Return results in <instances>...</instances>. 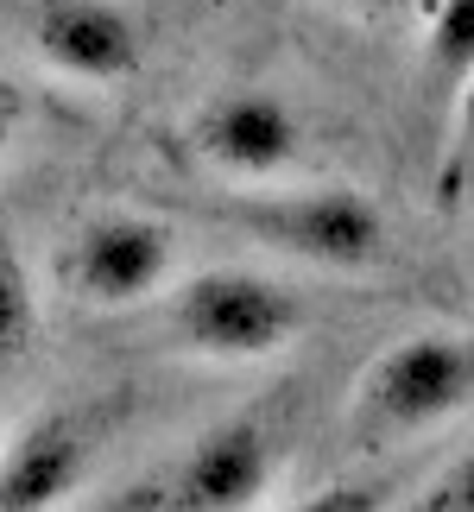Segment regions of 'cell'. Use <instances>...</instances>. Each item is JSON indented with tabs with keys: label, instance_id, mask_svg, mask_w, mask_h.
<instances>
[{
	"label": "cell",
	"instance_id": "obj_12",
	"mask_svg": "<svg viewBox=\"0 0 474 512\" xmlns=\"http://www.w3.org/2000/svg\"><path fill=\"white\" fill-rule=\"evenodd\" d=\"M456 152H474V70L456 89Z\"/></svg>",
	"mask_w": 474,
	"mask_h": 512
},
{
	"label": "cell",
	"instance_id": "obj_7",
	"mask_svg": "<svg viewBox=\"0 0 474 512\" xmlns=\"http://www.w3.org/2000/svg\"><path fill=\"white\" fill-rule=\"evenodd\" d=\"M102 449V424L95 411H45L19 437L0 449V506L32 512L57 506L89 481V462Z\"/></svg>",
	"mask_w": 474,
	"mask_h": 512
},
{
	"label": "cell",
	"instance_id": "obj_11",
	"mask_svg": "<svg viewBox=\"0 0 474 512\" xmlns=\"http://www.w3.org/2000/svg\"><path fill=\"white\" fill-rule=\"evenodd\" d=\"M418 506L424 512H474V449H468V456H456L437 481L424 487Z\"/></svg>",
	"mask_w": 474,
	"mask_h": 512
},
{
	"label": "cell",
	"instance_id": "obj_5",
	"mask_svg": "<svg viewBox=\"0 0 474 512\" xmlns=\"http://www.w3.org/2000/svg\"><path fill=\"white\" fill-rule=\"evenodd\" d=\"M196 152L228 171L234 184H272L279 171L304 159V121L272 89H228L196 114Z\"/></svg>",
	"mask_w": 474,
	"mask_h": 512
},
{
	"label": "cell",
	"instance_id": "obj_3",
	"mask_svg": "<svg viewBox=\"0 0 474 512\" xmlns=\"http://www.w3.org/2000/svg\"><path fill=\"white\" fill-rule=\"evenodd\" d=\"M474 399V336L424 329L392 342L361 386V430L367 437H418V430L456 418Z\"/></svg>",
	"mask_w": 474,
	"mask_h": 512
},
{
	"label": "cell",
	"instance_id": "obj_8",
	"mask_svg": "<svg viewBox=\"0 0 474 512\" xmlns=\"http://www.w3.org/2000/svg\"><path fill=\"white\" fill-rule=\"evenodd\" d=\"M165 481H171V506H190V512L253 506L272 487V430L260 418L215 424L184 449V462Z\"/></svg>",
	"mask_w": 474,
	"mask_h": 512
},
{
	"label": "cell",
	"instance_id": "obj_6",
	"mask_svg": "<svg viewBox=\"0 0 474 512\" xmlns=\"http://www.w3.org/2000/svg\"><path fill=\"white\" fill-rule=\"evenodd\" d=\"M26 45L70 83H127L140 70V26L121 0H32Z\"/></svg>",
	"mask_w": 474,
	"mask_h": 512
},
{
	"label": "cell",
	"instance_id": "obj_14",
	"mask_svg": "<svg viewBox=\"0 0 474 512\" xmlns=\"http://www.w3.org/2000/svg\"><path fill=\"white\" fill-rule=\"evenodd\" d=\"M19 140V95L0 83V159H7V146Z\"/></svg>",
	"mask_w": 474,
	"mask_h": 512
},
{
	"label": "cell",
	"instance_id": "obj_9",
	"mask_svg": "<svg viewBox=\"0 0 474 512\" xmlns=\"http://www.w3.org/2000/svg\"><path fill=\"white\" fill-rule=\"evenodd\" d=\"M474 70V0H437L424 45V89L430 102H456L462 76Z\"/></svg>",
	"mask_w": 474,
	"mask_h": 512
},
{
	"label": "cell",
	"instance_id": "obj_2",
	"mask_svg": "<svg viewBox=\"0 0 474 512\" xmlns=\"http://www.w3.org/2000/svg\"><path fill=\"white\" fill-rule=\"evenodd\" d=\"M298 329H304L298 291L241 266L196 272L171 291V336L190 354H209V361H266Z\"/></svg>",
	"mask_w": 474,
	"mask_h": 512
},
{
	"label": "cell",
	"instance_id": "obj_15",
	"mask_svg": "<svg viewBox=\"0 0 474 512\" xmlns=\"http://www.w3.org/2000/svg\"><path fill=\"white\" fill-rule=\"evenodd\" d=\"M342 7H354V13H392V7H405V0H342Z\"/></svg>",
	"mask_w": 474,
	"mask_h": 512
},
{
	"label": "cell",
	"instance_id": "obj_13",
	"mask_svg": "<svg viewBox=\"0 0 474 512\" xmlns=\"http://www.w3.org/2000/svg\"><path fill=\"white\" fill-rule=\"evenodd\" d=\"M310 506L316 512H361V506H380V500H373L367 487H329V494H316Z\"/></svg>",
	"mask_w": 474,
	"mask_h": 512
},
{
	"label": "cell",
	"instance_id": "obj_1",
	"mask_svg": "<svg viewBox=\"0 0 474 512\" xmlns=\"http://www.w3.org/2000/svg\"><path fill=\"white\" fill-rule=\"evenodd\" d=\"M190 215L260 241L272 253H291L304 266L323 272H373L392 260V228L373 196L348 190V184H316V190H215L203 203H190Z\"/></svg>",
	"mask_w": 474,
	"mask_h": 512
},
{
	"label": "cell",
	"instance_id": "obj_4",
	"mask_svg": "<svg viewBox=\"0 0 474 512\" xmlns=\"http://www.w3.org/2000/svg\"><path fill=\"white\" fill-rule=\"evenodd\" d=\"M64 272L83 304H102V310L146 304L171 279V228L158 215H95L70 241Z\"/></svg>",
	"mask_w": 474,
	"mask_h": 512
},
{
	"label": "cell",
	"instance_id": "obj_10",
	"mask_svg": "<svg viewBox=\"0 0 474 512\" xmlns=\"http://www.w3.org/2000/svg\"><path fill=\"white\" fill-rule=\"evenodd\" d=\"M32 342H38V291H32L19 247L0 234V373L26 361Z\"/></svg>",
	"mask_w": 474,
	"mask_h": 512
}]
</instances>
